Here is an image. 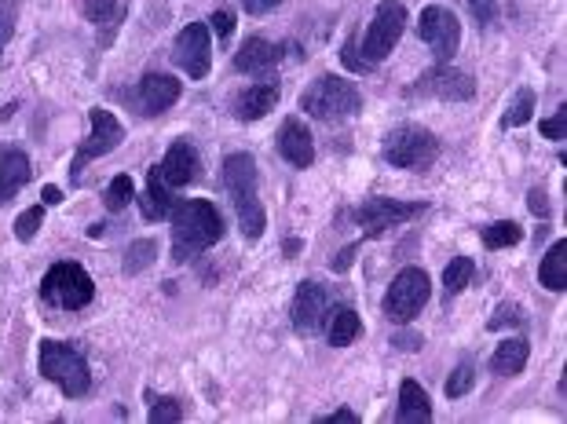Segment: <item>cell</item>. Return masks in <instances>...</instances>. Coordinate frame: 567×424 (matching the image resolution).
Returning a JSON list of instances; mask_svg holds the SVG:
<instances>
[{
  "mask_svg": "<svg viewBox=\"0 0 567 424\" xmlns=\"http://www.w3.org/2000/svg\"><path fill=\"white\" fill-rule=\"evenodd\" d=\"M172 260L187 264L194 256H202L205 249H213L224 238V220L216 212L213 202L205 198H187V202L172 205Z\"/></svg>",
  "mask_w": 567,
  "mask_h": 424,
  "instance_id": "1",
  "label": "cell"
},
{
  "mask_svg": "<svg viewBox=\"0 0 567 424\" xmlns=\"http://www.w3.org/2000/svg\"><path fill=\"white\" fill-rule=\"evenodd\" d=\"M220 183H224V191L235 202L242 234L249 242H257L264 227H268V216H264V205L257 198V161H253V154H242V150L227 154L224 169H220Z\"/></svg>",
  "mask_w": 567,
  "mask_h": 424,
  "instance_id": "2",
  "label": "cell"
},
{
  "mask_svg": "<svg viewBox=\"0 0 567 424\" xmlns=\"http://www.w3.org/2000/svg\"><path fill=\"white\" fill-rule=\"evenodd\" d=\"M37 366H41L44 381L59 384V392L66 399H81V395L92 392V370H88L85 355L77 348H70L66 340H41Z\"/></svg>",
  "mask_w": 567,
  "mask_h": 424,
  "instance_id": "3",
  "label": "cell"
},
{
  "mask_svg": "<svg viewBox=\"0 0 567 424\" xmlns=\"http://www.w3.org/2000/svg\"><path fill=\"white\" fill-rule=\"evenodd\" d=\"M363 106V96L352 81H344L337 74H322L315 85L300 96V110L311 114L315 121H326V125H337V121H348Z\"/></svg>",
  "mask_w": 567,
  "mask_h": 424,
  "instance_id": "4",
  "label": "cell"
},
{
  "mask_svg": "<svg viewBox=\"0 0 567 424\" xmlns=\"http://www.w3.org/2000/svg\"><path fill=\"white\" fill-rule=\"evenodd\" d=\"M41 297H44V304H52V308H59V311H81L92 304L96 286H92V278H88L85 267L63 260V264L48 267V275H44V282H41Z\"/></svg>",
  "mask_w": 567,
  "mask_h": 424,
  "instance_id": "5",
  "label": "cell"
},
{
  "mask_svg": "<svg viewBox=\"0 0 567 424\" xmlns=\"http://www.w3.org/2000/svg\"><path fill=\"white\" fill-rule=\"evenodd\" d=\"M439 158V139L421 125H399L385 136V161L392 169L428 172Z\"/></svg>",
  "mask_w": 567,
  "mask_h": 424,
  "instance_id": "6",
  "label": "cell"
},
{
  "mask_svg": "<svg viewBox=\"0 0 567 424\" xmlns=\"http://www.w3.org/2000/svg\"><path fill=\"white\" fill-rule=\"evenodd\" d=\"M403 30H407V8H403L399 0H385V4L374 11V22L366 26L363 44H355V48H359V55H363L366 63L377 66L381 59H388V52L399 44Z\"/></svg>",
  "mask_w": 567,
  "mask_h": 424,
  "instance_id": "7",
  "label": "cell"
},
{
  "mask_svg": "<svg viewBox=\"0 0 567 424\" xmlns=\"http://www.w3.org/2000/svg\"><path fill=\"white\" fill-rule=\"evenodd\" d=\"M425 304H428V275L421 267H403V271L392 278L381 308H385L388 322L407 326V322H414V315H421Z\"/></svg>",
  "mask_w": 567,
  "mask_h": 424,
  "instance_id": "8",
  "label": "cell"
},
{
  "mask_svg": "<svg viewBox=\"0 0 567 424\" xmlns=\"http://www.w3.org/2000/svg\"><path fill=\"white\" fill-rule=\"evenodd\" d=\"M421 212H428V202H399V198H370L352 212L355 223L363 227L366 238L385 234L388 227H399L407 220H418Z\"/></svg>",
  "mask_w": 567,
  "mask_h": 424,
  "instance_id": "9",
  "label": "cell"
},
{
  "mask_svg": "<svg viewBox=\"0 0 567 424\" xmlns=\"http://www.w3.org/2000/svg\"><path fill=\"white\" fill-rule=\"evenodd\" d=\"M88 117H92V132H88V139L77 147L74 165H70V176H74V183H77V176H81V169H85L88 161H96V158H103V154H110V150H114L121 139H125V128H121V121L110 114V110H103V106H92V110H88Z\"/></svg>",
  "mask_w": 567,
  "mask_h": 424,
  "instance_id": "10",
  "label": "cell"
},
{
  "mask_svg": "<svg viewBox=\"0 0 567 424\" xmlns=\"http://www.w3.org/2000/svg\"><path fill=\"white\" fill-rule=\"evenodd\" d=\"M418 33L421 41L432 48V55H436V63H450L454 59V52H458L461 44V22L458 15H450L447 8H425L418 19Z\"/></svg>",
  "mask_w": 567,
  "mask_h": 424,
  "instance_id": "11",
  "label": "cell"
},
{
  "mask_svg": "<svg viewBox=\"0 0 567 424\" xmlns=\"http://www.w3.org/2000/svg\"><path fill=\"white\" fill-rule=\"evenodd\" d=\"M330 311H333L330 293H326L322 282H300L297 297H293V308H289V315H293V329H297V333H304V337L322 333Z\"/></svg>",
  "mask_w": 567,
  "mask_h": 424,
  "instance_id": "12",
  "label": "cell"
},
{
  "mask_svg": "<svg viewBox=\"0 0 567 424\" xmlns=\"http://www.w3.org/2000/svg\"><path fill=\"white\" fill-rule=\"evenodd\" d=\"M172 59H176V66H180L187 77L202 81V77L209 74V66H213L209 26H205V22H191V26H183L180 37H176V48H172Z\"/></svg>",
  "mask_w": 567,
  "mask_h": 424,
  "instance_id": "13",
  "label": "cell"
},
{
  "mask_svg": "<svg viewBox=\"0 0 567 424\" xmlns=\"http://www.w3.org/2000/svg\"><path fill=\"white\" fill-rule=\"evenodd\" d=\"M410 96H432V99H447V103H465V99L476 96V85H472L469 74L450 70L447 63H439L436 70L421 74L418 81L410 85Z\"/></svg>",
  "mask_w": 567,
  "mask_h": 424,
  "instance_id": "14",
  "label": "cell"
},
{
  "mask_svg": "<svg viewBox=\"0 0 567 424\" xmlns=\"http://www.w3.org/2000/svg\"><path fill=\"white\" fill-rule=\"evenodd\" d=\"M161 180L169 191H180V187H191L198 176H202V161H198V150L187 143V139H176L169 150H165V161L158 165Z\"/></svg>",
  "mask_w": 567,
  "mask_h": 424,
  "instance_id": "15",
  "label": "cell"
},
{
  "mask_svg": "<svg viewBox=\"0 0 567 424\" xmlns=\"http://www.w3.org/2000/svg\"><path fill=\"white\" fill-rule=\"evenodd\" d=\"M180 99V81L172 74H161V70H150L143 74L140 88H136V103H140L143 117H158L165 110H172Z\"/></svg>",
  "mask_w": 567,
  "mask_h": 424,
  "instance_id": "16",
  "label": "cell"
},
{
  "mask_svg": "<svg viewBox=\"0 0 567 424\" xmlns=\"http://www.w3.org/2000/svg\"><path fill=\"white\" fill-rule=\"evenodd\" d=\"M282 55H286L282 44H271L268 37H249L235 52V70L238 74H271L282 63Z\"/></svg>",
  "mask_w": 567,
  "mask_h": 424,
  "instance_id": "17",
  "label": "cell"
},
{
  "mask_svg": "<svg viewBox=\"0 0 567 424\" xmlns=\"http://www.w3.org/2000/svg\"><path fill=\"white\" fill-rule=\"evenodd\" d=\"M279 154L293 165V169H308L311 158H315V143H311V132L304 128L300 117H286L279 128Z\"/></svg>",
  "mask_w": 567,
  "mask_h": 424,
  "instance_id": "18",
  "label": "cell"
},
{
  "mask_svg": "<svg viewBox=\"0 0 567 424\" xmlns=\"http://www.w3.org/2000/svg\"><path fill=\"white\" fill-rule=\"evenodd\" d=\"M30 176H33L30 158H26L19 147L0 143V205L11 202V198L30 183Z\"/></svg>",
  "mask_w": 567,
  "mask_h": 424,
  "instance_id": "19",
  "label": "cell"
},
{
  "mask_svg": "<svg viewBox=\"0 0 567 424\" xmlns=\"http://www.w3.org/2000/svg\"><path fill=\"white\" fill-rule=\"evenodd\" d=\"M279 96H282V88L275 85V81H268V85H249L235 96L231 110H235L238 121H260V117H268L271 110L279 106Z\"/></svg>",
  "mask_w": 567,
  "mask_h": 424,
  "instance_id": "20",
  "label": "cell"
},
{
  "mask_svg": "<svg viewBox=\"0 0 567 424\" xmlns=\"http://www.w3.org/2000/svg\"><path fill=\"white\" fill-rule=\"evenodd\" d=\"M396 421H403V424H425V421H432V399H428V392L421 388L418 381H403V384H399Z\"/></svg>",
  "mask_w": 567,
  "mask_h": 424,
  "instance_id": "21",
  "label": "cell"
},
{
  "mask_svg": "<svg viewBox=\"0 0 567 424\" xmlns=\"http://www.w3.org/2000/svg\"><path fill=\"white\" fill-rule=\"evenodd\" d=\"M527 355H531V348H527L524 337L502 340L491 355V373H498V377H516V373H524Z\"/></svg>",
  "mask_w": 567,
  "mask_h": 424,
  "instance_id": "22",
  "label": "cell"
},
{
  "mask_svg": "<svg viewBox=\"0 0 567 424\" xmlns=\"http://www.w3.org/2000/svg\"><path fill=\"white\" fill-rule=\"evenodd\" d=\"M322 329H326V337H330L333 348H348V344H355V340H359V333H363V322H359V315H355L352 308H333Z\"/></svg>",
  "mask_w": 567,
  "mask_h": 424,
  "instance_id": "23",
  "label": "cell"
},
{
  "mask_svg": "<svg viewBox=\"0 0 567 424\" xmlns=\"http://www.w3.org/2000/svg\"><path fill=\"white\" fill-rule=\"evenodd\" d=\"M140 205H143V216H147V220H165V216L172 212V191L165 187V180H161L158 165L150 169L147 191H143Z\"/></svg>",
  "mask_w": 567,
  "mask_h": 424,
  "instance_id": "24",
  "label": "cell"
},
{
  "mask_svg": "<svg viewBox=\"0 0 567 424\" xmlns=\"http://www.w3.org/2000/svg\"><path fill=\"white\" fill-rule=\"evenodd\" d=\"M538 278H542V286L553 289V293H564L567 289V242H557L553 249L546 253V260H542V271H538Z\"/></svg>",
  "mask_w": 567,
  "mask_h": 424,
  "instance_id": "25",
  "label": "cell"
},
{
  "mask_svg": "<svg viewBox=\"0 0 567 424\" xmlns=\"http://www.w3.org/2000/svg\"><path fill=\"white\" fill-rule=\"evenodd\" d=\"M531 114H535V92L531 88H520L516 92V99L509 103V110L502 114V128H520L531 121Z\"/></svg>",
  "mask_w": 567,
  "mask_h": 424,
  "instance_id": "26",
  "label": "cell"
},
{
  "mask_svg": "<svg viewBox=\"0 0 567 424\" xmlns=\"http://www.w3.org/2000/svg\"><path fill=\"white\" fill-rule=\"evenodd\" d=\"M520 238H524V231L513 220H498L491 227H483V245L487 249H505V245H516Z\"/></svg>",
  "mask_w": 567,
  "mask_h": 424,
  "instance_id": "27",
  "label": "cell"
},
{
  "mask_svg": "<svg viewBox=\"0 0 567 424\" xmlns=\"http://www.w3.org/2000/svg\"><path fill=\"white\" fill-rule=\"evenodd\" d=\"M472 282V260L469 256H458V260H450L447 271H443V286H447V297H458L461 289Z\"/></svg>",
  "mask_w": 567,
  "mask_h": 424,
  "instance_id": "28",
  "label": "cell"
},
{
  "mask_svg": "<svg viewBox=\"0 0 567 424\" xmlns=\"http://www.w3.org/2000/svg\"><path fill=\"white\" fill-rule=\"evenodd\" d=\"M154 253H158V245L150 242V238H140V242H132L125 249V275H136L143 267L154 264Z\"/></svg>",
  "mask_w": 567,
  "mask_h": 424,
  "instance_id": "29",
  "label": "cell"
},
{
  "mask_svg": "<svg viewBox=\"0 0 567 424\" xmlns=\"http://www.w3.org/2000/svg\"><path fill=\"white\" fill-rule=\"evenodd\" d=\"M132 198H136V187H132V176H125V172H121V176H114V180H110L107 198H103V202H107V209H110V212H121V209H125V205L132 202Z\"/></svg>",
  "mask_w": 567,
  "mask_h": 424,
  "instance_id": "30",
  "label": "cell"
},
{
  "mask_svg": "<svg viewBox=\"0 0 567 424\" xmlns=\"http://www.w3.org/2000/svg\"><path fill=\"white\" fill-rule=\"evenodd\" d=\"M41 220H44V209H41V205L26 209V212L19 216V220H15V238H19V242H33V234H37Z\"/></svg>",
  "mask_w": 567,
  "mask_h": 424,
  "instance_id": "31",
  "label": "cell"
},
{
  "mask_svg": "<svg viewBox=\"0 0 567 424\" xmlns=\"http://www.w3.org/2000/svg\"><path fill=\"white\" fill-rule=\"evenodd\" d=\"M85 15L96 26H107V22L118 19V0H85Z\"/></svg>",
  "mask_w": 567,
  "mask_h": 424,
  "instance_id": "32",
  "label": "cell"
},
{
  "mask_svg": "<svg viewBox=\"0 0 567 424\" xmlns=\"http://www.w3.org/2000/svg\"><path fill=\"white\" fill-rule=\"evenodd\" d=\"M183 410L176 399H161V403L150 406V424H180Z\"/></svg>",
  "mask_w": 567,
  "mask_h": 424,
  "instance_id": "33",
  "label": "cell"
},
{
  "mask_svg": "<svg viewBox=\"0 0 567 424\" xmlns=\"http://www.w3.org/2000/svg\"><path fill=\"white\" fill-rule=\"evenodd\" d=\"M502 326H524V311L516 308V304H498V311H494V318L487 322V329H502Z\"/></svg>",
  "mask_w": 567,
  "mask_h": 424,
  "instance_id": "34",
  "label": "cell"
},
{
  "mask_svg": "<svg viewBox=\"0 0 567 424\" xmlns=\"http://www.w3.org/2000/svg\"><path fill=\"white\" fill-rule=\"evenodd\" d=\"M469 388H472V366H469V362H461L458 370L447 377V395H450V399H458V395H465Z\"/></svg>",
  "mask_w": 567,
  "mask_h": 424,
  "instance_id": "35",
  "label": "cell"
},
{
  "mask_svg": "<svg viewBox=\"0 0 567 424\" xmlns=\"http://www.w3.org/2000/svg\"><path fill=\"white\" fill-rule=\"evenodd\" d=\"M355 37H348V41H344V48H341V59H344V66H348V70H355V74H370V70H374V66L366 63L363 55H359V48H355Z\"/></svg>",
  "mask_w": 567,
  "mask_h": 424,
  "instance_id": "36",
  "label": "cell"
},
{
  "mask_svg": "<svg viewBox=\"0 0 567 424\" xmlns=\"http://www.w3.org/2000/svg\"><path fill=\"white\" fill-rule=\"evenodd\" d=\"M542 136H546V139H557V143L567 136V106H560L557 114L542 121Z\"/></svg>",
  "mask_w": 567,
  "mask_h": 424,
  "instance_id": "37",
  "label": "cell"
},
{
  "mask_svg": "<svg viewBox=\"0 0 567 424\" xmlns=\"http://www.w3.org/2000/svg\"><path fill=\"white\" fill-rule=\"evenodd\" d=\"M213 30H216V37L220 41H231V33H235V11L231 8H220V11H213Z\"/></svg>",
  "mask_w": 567,
  "mask_h": 424,
  "instance_id": "38",
  "label": "cell"
},
{
  "mask_svg": "<svg viewBox=\"0 0 567 424\" xmlns=\"http://www.w3.org/2000/svg\"><path fill=\"white\" fill-rule=\"evenodd\" d=\"M11 33H15V8H11V0H0V52L11 41Z\"/></svg>",
  "mask_w": 567,
  "mask_h": 424,
  "instance_id": "39",
  "label": "cell"
},
{
  "mask_svg": "<svg viewBox=\"0 0 567 424\" xmlns=\"http://www.w3.org/2000/svg\"><path fill=\"white\" fill-rule=\"evenodd\" d=\"M469 8L480 26H491V22L498 19V0H469Z\"/></svg>",
  "mask_w": 567,
  "mask_h": 424,
  "instance_id": "40",
  "label": "cell"
},
{
  "mask_svg": "<svg viewBox=\"0 0 567 424\" xmlns=\"http://www.w3.org/2000/svg\"><path fill=\"white\" fill-rule=\"evenodd\" d=\"M527 209L535 212V216H542V220L549 216V202H546V191H542V187H535V191L527 194Z\"/></svg>",
  "mask_w": 567,
  "mask_h": 424,
  "instance_id": "41",
  "label": "cell"
},
{
  "mask_svg": "<svg viewBox=\"0 0 567 424\" xmlns=\"http://www.w3.org/2000/svg\"><path fill=\"white\" fill-rule=\"evenodd\" d=\"M282 0H242V8L249 11V15H268L271 8H279Z\"/></svg>",
  "mask_w": 567,
  "mask_h": 424,
  "instance_id": "42",
  "label": "cell"
},
{
  "mask_svg": "<svg viewBox=\"0 0 567 424\" xmlns=\"http://www.w3.org/2000/svg\"><path fill=\"white\" fill-rule=\"evenodd\" d=\"M352 256H355V245H348V249H344V253H337L330 260V267L333 271H348V267H352Z\"/></svg>",
  "mask_w": 567,
  "mask_h": 424,
  "instance_id": "43",
  "label": "cell"
},
{
  "mask_svg": "<svg viewBox=\"0 0 567 424\" xmlns=\"http://www.w3.org/2000/svg\"><path fill=\"white\" fill-rule=\"evenodd\" d=\"M319 424H359V414H352V410H337V414L322 417Z\"/></svg>",
  "mask_w": 567,
  "mask_h": 424,
  "instance_id": "44",
  "label": "cell"
},
{
  "mask_svg": "<svg viewBox=\"0 0 567 424\" xmlns=\"http://www.w3.org/2000/svg\"><path fill=\"white\" fill-rule=\"evenodd\" d=\"M41 202H44V205H59V202H63V191H59V187H44V191H41Z\"/></svg>",
  "mask_w": 567,
  "mask_h": 424,
  "instance_id": "45",
  "label": "cell"
},
{
  "mask_svg": "<svg viewBox=\"0 0 567 424\" xmlns=\"http://www.w3.org/2000/svg\"><path fill=\"white\" fill-rule=\"evenodd\" d=\"M392 344H396V348H407V351H418L421 340L414 337V333H407V337H399V333H396V340H392Z\"/></svg>",
  "mask_w": 567,
  "mask_h": 424,
  "instance_id": "46",
  "label": "cell"
}]
</instances>
